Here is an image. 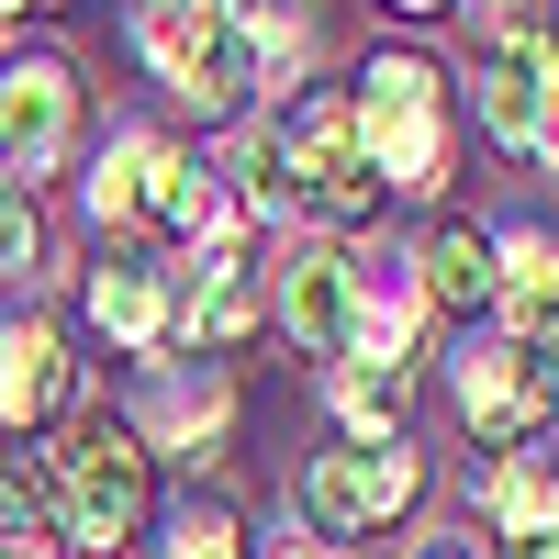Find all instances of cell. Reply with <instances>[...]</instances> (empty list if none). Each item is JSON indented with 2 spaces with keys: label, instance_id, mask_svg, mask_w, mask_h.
I'll list each match as a JSON object with an SVG mask.
<instances>
[{
  "label": "cell",
  "instance_id": "1",
  "mask_svg": "<svg viewBox=\"0 0 559 559\" xmlns=\"http://www.w3.org/2000/svg\"><path fill=\"white\" fill-rule=\"evenodd\" d=\"M146 437L134 426H79L57 448V537L79 559H123V537L146 526Z\"/></svg>",
  "mask_w": 559,
  "mask_h": 559
},
{
  "label": "cell",
  "instance_id": "2",
  "mask_svg": "<svg viewBox=\"0 0 559 559\" xmlns=\"http://www.w3.org/2000/svg\"><path fill=\"white\" fill-rule=\"evenodd\" d=\"M347 123H358V157L381 168V191H437V168H448V90H437L426 57H381L358 79Z\"/></svg>",
  "mask_w": 559,
  "mask_h": 559
},
{
  "label": "cell",
  "instance_id": "3",
  "mask_svg": "<svg viewBox=\"0 0 559 559\" xmlns=\"http://www.w3.org/2000/svg\"><path fill=\"white\" fill-rule=\"evenodd\" d=\"M258 146L280 157V179H292V202L324 213V224H358V213H381V168L358 157V123L336 90H292V112H280Z\"/></svg>",
  "mask_w": 559,
  "mask_h": 559
},
{
  "label": "cell",
  "instance_id": "4",
  "mask_svg": "<svg viewBox=\"0 0 559 559\" xmlns=\"http://www.w3.org/2000/svg\"><path fill=\"white\" fill-rule=\"evenodd\" d=\"M414 448L403 437H347V448H324L313 471H302V515H313V537L336 548V537H369L381 515H403L414 503Z\"/></svg>",
  "mask_w": 559,
  "mask_h": 559
},
{
  "label": "cell",
  "instance_id": "5",
  "mask_svg": "<svg viewBox=\"0 0 559 559\" xmlns=\"http://www.w3.org/2000/svg\"><path fill=\"white\" fill-rule=\"evenodd\" d=\"M471 90H481V134H503V146H537V102H548V34H537V23L492 34V45H481V68H471Z\"/></svg>",
  "mask_w": 559,
  "mask_h": 559
},
{
  "label": "cell",
  "instance_id": "6",
  "mask_svg": "<svg viewBox=\"0 0 559 559\" xmlns=\"http://www.w3.org/2000/svg\"><path fill=\"white\" fill-rule=\"evenodd\" d=\"M481 503L503 537H559V426H526L515 448H492Z\"/></svg>",
  "mask_w": 559,
  "mask_h": 559
},
{
  "label": "cell",
  "instance_id": "7",
  "mask_svg": "<svg viewBox=\"0 0 559 559\" xmlns=\"http://www.w3.org/2000/svg\"><path fill=\"white\" fill-rule=\"evenodd\" d=\"M68 112H79V79L57 57H23L12 79H0V157L12 168H45L68 146Z\"/></svg>",
  "mask_w": 559,
  "mask_h": 559
},
{
  "label": "cell",
  "instance_id": "8",
  "mask_svg": "<svg viewBox=\"0 0 559 559\" xmlns=\"http://www.w3.org/2000/svg\"><path fill=\"white\" fill-rule=\"evenodd\" d=\"M347 313H358V269L336 247H292V280H280V324L313 358H347Z\"/></svg>",
  "mask_w": 559,
  "mask_h": 559
},
{
  "label": "cell",
  "instance_id": "9",
  "mask_svg": "<svg viewBox=\"0 0 559 559\" xmlns=\"http://www.w3.org/2000/svg\"><path fill=\"white\" fill-rule=\"evenodd\" d=\"M179 146H157V134H112L102 179H90V213L102 224H168V191H179Z\"/></svg>",
  "mask_w": 559,
  "mask_h": 559
},
{
  "label": "cell",
  "instance_id": "10",
  "mask_svg": "<svg viewBox=\"0 0 559 559\" xmlns=\"http://www.w3.org/2000/svg\"><path fill=\"white\" fill-rule=\"evenodd\" d=\"M68 403V347L45 324H0V426H45Z\"/></svg>",
  "mask_w": 559,
  "mask_h": 559
},
{
  "label": "cell",
  "instance_id": "11",
  "mask_svg": "<svg viewBox=\"0 0 559 559\" xmlns=\"http://www.w3.org/2000/svg\"><path fill=\"white\" fill-rule=\"evenodd\" d=\"M492 302L515 313V336H559V236H503L492 247Z\"/></svg>",
  "mask_w": 559,
  "mask_h": 559
},
{
  "label": "cell",
  "instance_id": "12",
  "mask_svg": "<svg viewBox=\"0 0 559 559\" xmlns=\"http://www.w3.org/2000/svg\"><path fill=\"white\" fill-rule=\"evenodd\" d=\"M247 324H258V280L213 247V258L191 269V292H179V336H191V347H236Z\"/></svg>",
  "mask_w": 559,
  "mask_h": 559
},
{
  "label": "cell",
  "instance_id": "13",
  "mask_svg": "<svg viewBox=\"0 0 559 559\" xmlns=\"http://www.w3.org/2000/svg\"><path fill=\"white\" fill-rule=\"evenodd\" d=\"M459 403H471V426L492 448H515L537 426V392H526V347H481L471 369H459Z\"/></svg>",
  "mask_w": 559,
  "mask_h": 559
},
{
  "label": "cell",
  "instance_id": "14",
  "mask_svg": "<svg viewBox=\"0 0 559 559\" xmlns=\"http://www.w3.org/2000/svg\"><path fill=\"white\" fill-rule=\"evenodd\" d=\"M213 34H224V0H134V45L157 57L168 90H191V68H202Z\"/></svg>",
  "mask_w": 559,
  "mask_h": 559
},
{
  "label": "cell",
  "instance_id": "15",
  "mask_svg": "<svg viewBox=\"0 0 559 559\" xmlns=\"http://www.w3.org/2000/svg\"><path fill=\"white\" fill-rule=\"evenodd\" d=\"M414 269H426L414 292H426V302H448V313H481V302H492V236H471V224H437Z\"/></svg>",
  "mask_w": 559,
  "mask_h": 559
},
{
  "label": "cell",
  "instance_id": "16",
  "mask_svg": "<svg viewBox=\"0 0 559 559\" xmlns=\"http://www.w3.org/2000/svg\"><path fill=\"white\" fill-rule=\"evenodd\" d=\"M414 313H426V292H403V280H358L347 358H358V369H403V347H414Z\"/></svg>",
  "mask_w": 559,
  "mask_h": 559
},
{
  "label": "cell",
  "instance_id": "17",
  "mask_svg": "<svg viewBox=\"0 0 559 559\" xmlns=\"http://www.w3.org/2000/svg\"><path fill=\"white\" fill-rule=\"evenodd\" d=\"M90 313H102L123 347H157V336H168V292H157L146 258H112L102 280H90Z\"/></svg>",
  "mask_w": 559,
  "mask_h": 559
},
{
  "label": "cell",
  "instance_id": "18",
  "mask_svg": "<svg viewBox=\"0 0 559 559\" xmlns=\"http://www.w3.org/2000/svg\"><path fill=\"white\" fill-rule=\"evenodd\" d=\"M168 559H247L236 548V515H224V503H191V515L168 526Z\"/></svg>",
  "mask_w": 559,
  "mask_h": 559
},
{
  "label": "cell",
  "instance_id": "19",
  "mask_svg": "<svg viewBox=\"0 0 559 559\" xmlns=\"http://www.w3.org/2000/svg\"><path fill=\"white\" fill-rule=\"evenodd\" d=\"M34 247H45L34 191H23V179H0V269H34Z\"/></svg>",
  "mask_w": 559,
  "mask_h": 559
},
{
  "label": "cell",
  "instance_id": "20",
  "mask_svg": "<svg viewBox=\"0 0 559 559\" xmlns=\"http://www.w3.org/2000/svg\"><path fill=\"white\" fill-rule=\"evenodd\" d=\"M537 157H559V45H548V102H537Z\"/></svg>",
  "mask_w": 559,
  "mask_h": 559
},
{
  "label": "cell",
  "instance_id": "21",
  "mask_svg": "<svg viewBox=\"0 0 559 559\" xmlns=\"http://www.w3.org/2000/svg\"><path fill=\"white\" fill-rule=\"evenodd\" d=\"M503 559H559V537H503Z\"/></svg>",
  "mask_w": 559,
  "mask_h": 559
},
{
  "label": "cell",
  "instance_id": "22",
  "mask_svg": "<svg viewBox=\"0 0 559 559\" xmlns=\"http://www.w3.org/2000/svg\"><path fill=\"white\" fill-rule=\"evenodd\" d=\"M403 12H448V0H403Z\"/></svg>",
  "mask_w": 559,
  "mask_h": 559
},
{
  "label": "cell",
  "instance_id": "23",
  "mask_svg": "<svg viewBox=\"0 0 559 559\" xmlns=\"http://www.w3.org/2000/svg\"><path fill=\"white\" fill-rule=\"evenodd\" d=\"M292 559H336V548H292Z\"/></svg>",
  "mask_w": 559,
  "mask_h": 559
},
{
  "label": "cell",
  "instance_id": "24",
  "mask_svg": "<svg viewBox=\"0 0 559 559\" xmlns=\"http://www.w3.org/2000/svg\"><path fill=\"white\" fill-rule=\"evenodd\" d=\"M0 559H34V548H0Z\"/></svg>",
  "mask_w": 559,
  "mask_h": 559
},
{
  "label": "cell",
  "instance_id": "25",
  "mask_svg": "<svg viewBox=\"0 0 559 559\" xmlns=\"http://www.w3.org/2000/svg\"><path fill=\"white\" fill-rule=\"evenodd\" d=\"M426 559H459V548H426Z\"/></svg>",
  "mask_w": 559,
  "mask_h": 559
}]
</instances>
